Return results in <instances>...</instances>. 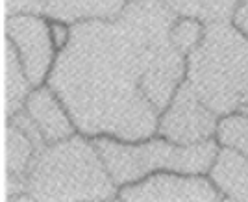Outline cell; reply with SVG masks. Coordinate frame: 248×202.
Returning a JSON list of instances; mask_svg holds the SVG:
<instances>
[{"mask_svg":"<svg viewBox=\"0 0 248 202\" xmlns=\"http://www.w3.org/2000/svg\"><path fill=\"white\" fill-rule=\"evenodd\" d=\"M232 22L248 37V0H239L237 10L232 17Z\"/></svg>","mask_w":248,"mask_h":202,"instance_id":"18","label":"cell"},{"mask_svg":"<svg viewBox=\"0 0 248 202\" xmlns=\"http://www.w3.org/2000/svg\"><path fill=\"white\" fill-rule=\"evenodd\" d=\"M30 201H119V185L93 137L78 132L37 151L24 178L22 202Z\"/></svg>","mask_w":248,"mask_h":202,"instance_id":"2","label":"cell"},{"mask_svg":"<svg viewBox=\"0 0 248 202\" xmlns=\"http://www.w3.org/2000/svg\"><path fill=\"white\" fill-rule=\"evenodd\" d=\"M176 15L159 0H134L117 19L71 24L46 84L80 134L139 141L157 134L159 111L143 93L155 34Z\"/></svg>","mask_w":248,"mask_h":202,"instance_id":"1","label":"cell"},{"mask_svg":"<svg viewBox=\"0 0 248 202\" xmlns=\"http://www.w3.org/2000/svg\"><path fill=\"white\" fill-rule=\"evenodd\" d=\"M218 117L187 80L180 84L170 104L159 113L157 135L178 145H198L215 139Z\"/></svg>","mask_w":248,"mask_h":202,"instance_id":"6","label":"cell"},{"mask_svg":"<svg viewBox=\"0 0 248 202\" xmlns=\"http://www.w3.org/2000/svg\"><path fill=\"white\" fill-rule=\"evenodd\" d=\"M207 176L222 195V201L248 202V158L243 152L218 145Z\"/></svg>","mask_w":248,"mask_h":202,"instance_id":"9","label":"cell"},{"mask_svg":"<svg viewBox=\"0 0 248 202\" xmlns=\"http://www.w3.org/2000/svg\"><path fill=\"white\" fill-rule=\"evenodd\" d=\"M50 32L52 39L58 50H63L67 47V43L71 39V24L63 22V20H54L50 19Z\"/></svg>","mask_w":248,"mask_h":202,"instance_id":"16","label":"cell"},{"mask_svg":"<svg viewBox=\"0 0 248 202\" xmlns=\"http://www.w3.org/2000/svg\"><path fill=\"white\" fill-rule=\"evenodd\" d=\"M24 111L30 115L46 145L63 141L78 134V128L73 117L69 115L67 106L48 84L31 89L24 104Z\"/></svg>","mask_w":248,"mask_h":202,"instance_id":"8","label":"cell"},{"mask_svg":"<svg viewBox=\"0 0 248 202\" xmlns=\"http://www.w3.org/2000/svg\"><path fill=\"white\" fill-rule=\"evenodd\" d=\"M46 0H8V15L31 11V13H43Z\"/></svg>","mask_w":248,"mask_h":202,"instance_id":"17","label":"cell"},{"mask_svg":"<svg viewBox=\"0 0 248 202\" xmlns=\"http://www.w3.org/2000/svg\"><path fill=\"white\" fill-rule=\"evenodd\" d=\"M243 113H247V115H248V106L245 108V110H243Z\"/></svg>","mask_w":248,"mask_h":202,"instance_id":"19","label":"cell"},{"mask_svg":"<svg viewBox=\"0 0 248 202\" xmlns=\"http://www.w3.org/2000/svg\"><path fill=\"white\" fill-rule=\"evenodd\" d=\"M33 89L26 72L22 69L19 54L8 37L4 39V111L6 119H11L24 110V104Z\"/></svg>","mask_w":248,"mask_h":202,"instance_id":"12","label":"cell"},{"mask_svg":"<svg viewBox=\"0 0 248 202\" xmlns=\"http://www.w3.org/2000/svg\"><path fill=\"white\" fill-rule=\"evenodd\" d=\"M123 202H220L222 195L207 174H191L178 171H157L143 180L119 187Z\"/></svg>","mask_w":248,"mask_h":202,"instance_id":"7","label":"cell"},{"mask_svg":"<svg viewBox=\"0 0 248 202\" xmlns=\"http://www.w3.org/2000/svg\"><path fill=\"white\" fill-rule=\"evenodd\" d=\"M4 34L13 43L31 85L46 84L60 52L52 39L50 19L31 11L11 13L6 17Z\"/></svg>","mask_w":248,"mask_h":202,"instance_id":"5","label":"cell"},{"mask_svg":"<svg viewBox=\"0 0 248 202\" xmlns=\"http://www.w3.org/2000/svg\"><path fill=\"white\" fill-rule=\"evenodd\" d=\"M204 32H206V22L195 19V17L176 15V19L172 20V26H170V32H169V37L176 49L187 56L200 45V41L204 37Z\"/></svg>","mask_w":248,"mask_h":202,"instance_id":"15","label":"cell"},{"mask_svg":"<svg viewBox=\"0 0 248 202\" xmlns=\"http://www.w3.org/2000/svg\"><path fill=\"white\" fill-rule=\"evenodd\" d=\"M130 0H46L43 15L74 24L89 19H117Z\"/></svg>","mask_w":248,"mask_h":202,"instance_id":"11","label":"cell"},{"mask_svg":"<svg viewBox=\"0 0 248 202\" xmlns=\"http://www.w3.org/2000/svg\"><path fill=\"white\" fill-rule=\"evenodd\" d=\"M186 80L218 117L248 106V37L232 20L206 24L204 37L187 54Z\"/></svg>","mask_w":248,"mask_h":202,"instance_id":"3","label":"cell"},{"mask_svg":"<svg viewBox=\"0 0 248 202\" xmlns=\"http://www.w3.org/2000/svg\"><path fill=\"white\" fill-rule=\"evenodd\" d=\"M93 141L119 187L139 182L157 171L207 174L218 151L217 139L178 145L157 134L139 141H124L111 135H98Z\"/></svg>","mask_w":248,"mask_h":202,"instance_id":"4","label":"cell"},{"mask_svg":"<svg viewBox=\"0 0 248 202\" xmlns=\"http://www.w3.org/2000/svg\"><path fill=\"white\" fill-rule=\"evenodd\" d=\"M215 139L222 147H232L248 158V115L243 111L228 113L218 119Z\"/></svg>","mask_w":248,"mask_h":202,"instance_id":"14","label":"cell"},{"mask_svg":"<svg viewBox=\"0 0 248 202\" xmlns=\"http://www.w3.org/2000/svg\"><path fill=\"white\" fill-rule=\"evenodd\" d=\"M37 147L30 137L15 124L8 121L6 128V172L11 189L8 199L13 202H22L24 197V178L35 160Z\"/></svg>","mask_w":248,"mask_h":202,"instance_id":"10","label":"cell"},{"mask_svg":"<svg viewBox=\"0 0 248 202\" xmlns=\"http://www.w3.org/2000/svg\"><path fill=\"white\" fill-rule=\"evenodd\" d=\"M174 15L195 17L202 22L232 20L239 0H159Z\"/></svg>","mask_w":248,"mask_h":202,"instance_id":"13","label":"cell"}]
</instances>
